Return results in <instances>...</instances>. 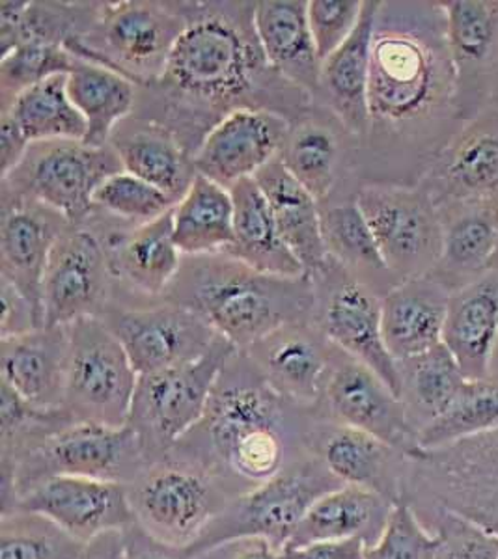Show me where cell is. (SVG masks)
Instances as JSON below:
<instances>
[{
	"label": "cell",
	"mask_w": 498,
	"mask_h": 559,
	"mask_svg": "<svg viewBox=\"0 0 498 559\" xmlns=\"http://www.w3.org/2000/svg\"><path fill=\"white\" fill-rule=\"evenodd\" d=\"M463 126L441 2L381 0L358 183L418 185Z\"/></svg>",
	"instance_id": "1"
},
{
	"label": "cell",
	"mask_w": 498,
	"mask_h": 559,
	"mask_svg": "<svg viewBox=\"0 0 498 559\" xmlns=\"http://www.w3.org/2000/svg\"><path fill=\"white\" fill-rule=\"evenodd\" d=\"M181 10L186 28L159 81L139 88L134 118L168 129L194 157L237 110H269L294 121L312 107L305 90L269 64L256 34V2L181 0Z\"/></svg>",
	"instance_id": "2"
},
{
	"label": "cell",
	"mask_w": 498,
	"mask_h": 559,
	"mask_svg": "<svg viewBox=\"0 0 498 559\" xmlns=\"http://www.w3.org/2000/svg\"><path fill=\"white\" fill-rule=\"evenodd\" d=\"M313 418L271 390L244 350L218 376L204 416L174 448L215 472L239 496L278 476L308 453L305 437Z\"/></svg>",
	"instance_id": "3"
},
{
	"label": "cell",
	"mask_w": 498,
	"mask_h": 559,
	"mask_svg": "<svg viewBox=\"0 0 498 559\" xmlns=\"http://www.w3.org/2000/svg\"><path fill=\"white\" fill-rule=\"evenodd\" d=\"M163 300L183 306L237 350L295 321H312V278L258 273L228 254L183 258Z\"/></svg>",
	"instance_id": "4"
},
{
	"label": "cell",
	"mask_w": 498,
	"mask_h": 559,
	"mask_svg": "<svg viewBox=\"0 0 498 559\" xmlns=\"http://www.w3.org/2000/svg\"><path fill=\"white\" fill-rule=\"evenodd\" d=\"M146 466L141 440L129 426L70 424L52 432L17 461L0 464L2 513L45 479L90 477L128 485Z\"/></svg>",
	"instance_id": "5"
},
{
	"label": "cell",
	"mask_w": 498,
	"mask_h": 559,
	"mask_svg": "<svg viewBox=\"0 0 498 559\" xmlns=\"http://www.w3.org/2000/svg\"><path fill=\"white\" fill-rule=\"evenodd\" d=\"M183 28L181 0L102 2L92 28L66 45V51L144 88L165 73Z\"/></svg>",
	"instance_id": "6"
},
{
	"label": "cell",
	"mask_w": 498,
	"mask_h": 559,
	"mask_svg": "<svg viewBox=\"0 0 498 559\" xmlns=\"http://www.w3.org/2000/svg\"><path fill=\"white\" fill-rule=\"evenodd\" d=\"M126 489L137 526L183 550L192 547L236 498L211 468L174 453L146 463Z\"/></svg>",
	"instance_id": "7"
},
{
	"label": "cell",
	"mask_w": 498,
	"mask_h": 559,
	"mask_svg": "<svg viewBox=\"0 0 498 559\" xmlns=\"http://www.w3.org/2000/svg\"><path fill=\"white\" fill-rule=\"evenodd\" d=\"M340 485L320 459L305 453L268 484L232 498L187 554L197 559L226 543L249 537H260L284 550L308 509Z\"/></svg>",
	"instance_id": "8"
},
{
	"label": "cell",
	"mask_w": 498,
	"mask_h": 559,
	"mask_svg": "<svg viewBox=\"0 0 498 559\" xmlns=\"http://www.w3.org/2000/svg\"><path fill=\"white\" fill-rule=\"evenodd\" d=\"M405 503L448 509L498 540V431L411 457Z\"/></svg>",
	"instance_id": "9"
},
{
	"label": "cell",
	"mask_w": 498,
	"mask_h": 559,
	"mask_svg": "<svg viewBox=\"0 0 498 559\" xmlns=\"http://www.w3.org/2000/svg\"><path fill=\"white\" fill-rule=\"evenodd\" d=\"M236 350L217 336L199 360L139 376L128 426L141 440L146 463L166 457L199 424L221 371Z\"/></svg>",
	"instance_id": "10"
},
{
	"label": "cell",
	"mask_w": 498,
	"mask_h": 559,
	"mask_svg": "<svg viewBox=\"0 0 498 559\" xmlns=\"http://www.w3.org/2000/svg\"><path fill=\"white\" fill-rule=\"evenodd\" d=\"M123 166L110 146L84 140L34 142L12 173L0 179L2 191L31 198L81 226L94 211L99 185Z\"/></svg>",
	"instance_id": "11"
},
{
	"label": "cell",
	"mask_w": 498,
	"mask_h": 559,
	"mask_svg": "<svg viewBox=\"0 0 498 559\" xmlns=\"http://www.w3.org/2000/svg\"><path fill=\"white\" fill-rule=\"evenodd\" d=\"M64 413L75 424L128 426L139 373L99 318L70 324Z\"/></svg>",
	"instance_id": "12"
},
{
	"label": "cell",
	"mask_w": 498,
	"mask_h": 559,
	"mask_svg": "<svg viewBox=\"0 0 498 559\" xmlns=\"http://www.w3.org/2000/svg\"><path fill=\"white\" fill-rule=\"evenodd\" d=\"M355 200L398 282L434 273L441 258V215L420 185L363 183Z\"/></svg>",
	"instance_id": "13"
},
{
	"label": "cell",
	"mask_w": 498,
	"mask_h": 559,
	"mask_svg": "<svg viewBox=\"0 0 498 559\" xmlns=\"http://www.w3.org/2000/svg\"><path fill=\"white\" fill-rule=\"evenodd\" d=\"M308 276L313 286L312 323L334 347L376 371L398 395L396 360L381 329V295L331 258Z\"/></svg>",
	"instance_id": "14"
},
{
	"label": "cell",
	"mask_w": 498,
	"mask_h": 559,
	"mask_svg": "<svg viewBox=\"0 0 498 559\" xmlns=\"http://www.w3.org/2000/svg\"><path fill=\"white\" fill-rule=\"evenodd\" d=\"M115 273L102 239L70 224L52 247L42 284L45 326H70L105 316L115 305Z\"/></svg>",
	"instance_id": "15"
},
{
	"label": "cell",
	"mask_w": 498,
	"mask_h": 559,
	"mask_svg": "<svg viewBox=\"0 0 498 559\" xmlns=\"http://www.w3.org/2000/svg\"><path fill=\"white\" fill-rule=\"evenodd\" d=\"M102 321L139 376L199 360L218 336L200 316L163 299L110 306Z\"/></svg>",
	"instance_id": "16"
},
{
	"label": "cell",
	"mask_w": 498,
	"mask_h": 559,
	"mask_svg": "<svg viewBox=\"0 0 498 559\" xmlns=\"http://www.w3.org/2000/svg\"><path fill=\"white\" fill-rule=\"evenodd\" d=\"M81 226H88L109 254L118 286L115 305L150 302L165 297L183 263V255L174 241L173 211L152 223L129 226L94 207L88 221Z\"/></svg>",
	"instance_id": "17"
},
{
	"label": "cell",
	"mask_w": 498,
	"mask_h": 559,
	"mask_svg": "<svg viewBox=\"0 0 498 559\" xmlns=\"http://www.w3.org/2000/svg\"><path fill=\"white\" fill-rule=\"evenodd\" d=\"M313 413L383 440L410 457L418 452V435L400 397L376 371L339 347L325 390Z\"/></svg>",
	"instance_id": "18"
},
{
	"label": "cell",
	"mask_w": 498,
	"mask_h": 559,
	"mask_svg": "<svg viewBox=\"0 0 498 559\" xmlns=\"http://www.w3.org/2000/svg\"><path fill=\"white\" fill-rule=\"evenodd\" d=\"M437 210H498V108L463 121L420 179Z\"/></svg>",
	"instance_id": "19"
},
{
	"label": "cell",
	"mask_w": 498,
	"mask_h": 559,
	"mask_svg": "<svg viewBox=\"0 0 498 559\" xmlns=\"http://www.w3.org/2000/svg\"><path fill=\"white\" fill-rule=\"evenodd\" d=\"M358 142L331 110L313 103L289 121L278 160L320 204L357 194Z\"/></svg>",
	"instance_id": "20"
},
{
	"label": "cell",
	"mask_w": 498,
	"mask_h": 559,
	"mask_svg": "<svg viewBox=\"0 0 498 559\" xmlns=\"http://www.w3.org/2000/svg\"><path fill=\"white\" fill-rule=\"evenodd\" d=\"M13 509L49 519L84 545L103 535L122 534L137 524L126 485L90 477L45 479L26 490L10 511Z\"/></svg>",
	"instance_id": "21"
},
{
	"label": "cell",
	"mask_w": 498,
	"mask_h": 559,
	"mask_svg": "<svg viewBox=\"0 0 498 559\" xmlns=\"http://www.w3.org/2000/svg\"><path fill=\"white\" fill-rule=\"evenodd\" d=\"M305 444L340 484L370 490L394 506L405 500L411 471L407 453L371 435L321 418L316 413Z\"/></svg>",
	"instance_id": "22"
},
{
	"label": "cell",
	"mask_w": 498,
	"mask_h": 559,
	"mask_svg": "<svg viewBox=\"0 0 498 559\" xmlns=\"http://www.w3.org/2000/svg\"><path fill=\"white\" fill-rule=\"evenodd\" d=\"M454 62L458 112L466 121L491 107L498 90V0H441Z\"/></svg>",
	"instance_id": "23"
},
{
	"label": "cell",
	"mask_w": 498,
	"mask_h": 559,
	"mask_svg": "<svg viewBox=\"0 0 498 559\" xmlns=\"http://www.w3.org/2000/svg\"><path fill=\"white\" fill-rule=\"evenodd\" d=\"M273 392L297 407H318L336 347L312 321H295L244 350Z\"/></svg>",
	"instance_id": "24"
},
{
	"label": "cell",
	"mask_w": 498,
	"mask_h": 559,
	"mask_svg": "<svg viewBox=\"0 0 498 559\" xmlns=\"http://www.w3.org/2000/svg\"><path fill=\"white\" fill-rule=\"evenodd\" d=\"M68 226V218L51 207L0 189V280L33 305L42 323L45 267Z\"/></svg>",
	"instance_id": "25"
},
{
	"label": "cell",
	"mask_w": 498,
	"mask_h": 559,
	"mask_svg": "<svg viewBox=\"0 0 498 559\" xmlns=\"http://www.w3.org/2000/svg\"><path fill=\"white\" fill-rule=\"evenodd\" d=\"M288 129L289 121L275 112L237 110L226 116L194 153L197 174L230 191L278 159Z\"/></svg>",
	"instance_id": "26"
},
{
	"label": "cell",
	"mask_w": 498,
	"mask_h": 559,
	"mask_svg": "<svg viewBox=\"0 0 498 559\" xmlns=\"http://www.w3.org/2000/svg\"><path fill=\"white\" fill-rule=\"evenodd\" d=\"M70 345V326H42L17 336L0 337L2 382L34 407L62 408Z\"/></svg>",
	"instance_id": "27"
},
{
	"label": "cell",
	"mask_w": 498,
	"mask_h": 559,
	"mask_svg": "<svg viewBox=\"0 0 498 559\" xmlns=\"http://www.w3.org/2000/svg\"><path fill=\"white\" fill-rule=\"evenodd\" d=\"M381 0H365L360 20L340 49L321 62L320 88L313 103L329 108L358 142L368 134V83L371 41Z\"/></svg>",
	"instance_id": "28"
},
{
	"label": "cell",
	"mask_w": 498,
	"mask_h": 559,
	"mask_svg": "<svg viewBox=\"0 0 498 559\" xmlns=\"http://www.w3.org/2000/svg\"><path fill=\"white\" fill-rule=\"evenodd\" d=\"M452 292L426 274L403 280L381 297V329L390 356L405 360L442 344Z\"/></svg>",
	"instance_id": "29"
},
{
	"label": "cell",
	"mask_w": 498,
	"mask_h": 559,
	"mask_svg": "<svg viewBox=\"0 0 498 559\" xmlns=\"http://www.w3.org/2000/svg\"><path fill=\"white\" fill-rule=\"evenodd\" d=\"M442 344L466 379L493 376V358L498 347V271H489L452 293Z\"/></svg>",
	"instance_id": "30"
},
{
	"label": "cell",
	"mask_w": 498,
	"mask_h": 559,
	"mask_svg": "<svg viewBox=\"0 0 498 559\" xmlns=\"http://www.w3.org/2000/svg\"><path fill=\"white\" fill-rule=\"evenodd\" d=\"M254 26L269 64L288 83L316 99L321 58L308 23L307 0L256 2Z\"/></svg>",
	"instance_id": "31"
},
{
	"label": "cell",
	"mask_w": 498,
	"mask_h": 559,
	"mask_svg": "<svg viewBox=\"0 0 498 559\" xmlns=\"http://www.w3.org/2000/svg\"><path fill=\"white\" fill-rule=\"evenodd\" d=\"M123 170L154 185L178 204L199 176L194 160L168 129L154 121L128 118L110 136Z\"/></svg>",
	"instance_id": "32"
},
{
	"label": "cell",
	"mask_w": 498,
	"mask_h": 559,
	"mask_svg": "<svg viewBox=\"0 0 498 559\" xmlns=\"http://www.w3.org/2000/svg\"><path fill=\"white\" fill-rule=\"evenodd\" d=\"M394 508V503L376 492L340 485L308 509L286 548L349 539L365 540L366 547H371L383 534Z\"/></svg>",
	"instance_id": "33"
},
{
	"label": "cell",
	"mask_w": 498,
	"mask_h": 559,
	"mask_svg": "<svg viewBox=\"0 0 498 559\" xmlns=\"http://www.w3.org/2000/svg\"><path fill=\"white\" fill-rule=\"evenodd\" d=\"M234 200V242L226 254L258 273L300 278L303 267L284 241L268 200L254 179H244L230 189Z\"/></svg>",
	"instance_id": "34"
},
{
	"label": "cell",
	"mask_w": 498,
	"mask_h": 559,
	"mask_svg": "<svg viewBox=\"0 0 498 559\" xmlns=\"http://www.w3.org/2000/svg\"><path fill=\"white\" fill-rule=\"evenodd\" d=\"M254 181L268 200L269 210L289 250L303 263L307 274L318 273L329 260L321 234L320 202L278 159L256 174Z\"/></svg>",
	"instance_id": "35"
},
{
	"label": "cell",
	"mask_w": 498,
	"mask_h": 559,
	"mask_svg": "<svg viewBox=\"0 0 498 559\" xmlns=\"http://www.w3.org/2000/svg\"><path fill=\"white\" fill-rule=\"evenodd\" d=\"M439 215L441 258L429 274L454 293L491 271L498 248V210L450 207Z\"/></svg>",
	"instance_id": "36"
},
{
	"label": "cell",
	"mask_w": 498,
	"mask_h": 559,
	"mask_svg": "<svg viewBox=\"0 0 498 559\" xmlns=\"http://www.w3.org/2000/svg\"><path fill=\"white\" fill-rule=\"evenodd\" d=\"M321 234L327 255L383 297L400 282L390 273L379 252L370 224L355 194L331 198L320 204Z\"/></svg>",
	"instance_id": "37"
},
{
	"label": "cell",
	"mask_w": 498,
	"mask_h": 559,
	"mask_svg": "<svg viewBox=\"0 0 498 559\" xmlns=\"http://www.w3.org/2000/svg\"><path fill=\"white\" fill-rule=\"evenodd\" d=\"M102 2H28L0 4V55L25 44L64 47L88 33Z\"/></svg>",
	"instance_id": "38"
},
{
	"label": "cell",
	"mask_w": 498,
	"mask_h": 559,
	"mask_svg": "<svg viewBox=\"0 0 498 559\" xmlns=\"http://www.w3.org/2000/svg\"><path fill=\"white\" fill-rule=\"evenodd\" d=\"M174 241L183 258L226 254L234 242V200L228 189L197 176L173 210Z\"/></svg>",
	"instance_id": "39"
},
{
	"label": "cell",
	"mask_w": 498,
	"mask_h": 559,
	"mask_svg": "<svg viewBox=\"0 0 498 559\" xmlns=\"http://www.w3.org/2000/svg\"><path fill=\"white\" fill-rule=\"evenodd\" d=\"M396 369L398 397L416 435L447 413L466 381L444 344L422 355L398 360Z\"/></svg>",
	"instance_id": "40"
},
{
	"label": "cell",
	"mask_w": 498,
	"mask_h": 559,
	"mask_svg": "<svg viewBox=\"0 0 498 559\" xmlns=\"http://www.w3.org/2000/svg\"><path fill=\"white\" fill-rule=\"evenodd\" d=\"M71 102L86 120L90 146H109L110 136L137 107L139 86L103 66L81 60L68 75Z\"/></svg>",
	"instance_id": "41"
},
{
	"label": "cell",
	"mask_w": 498,
	"mask_h": 559,
	"mask_svg": "<svg viewBox=\"0 0 498 559\" xmlns=\"http://www.w3.org/2000/svg\"><path fill=\"white\" fill-rule=\"evenodd\" d=\"M26 140H84L88 126L81 110L71 102L68 75H55L33 88L25 90L8 110Z\"/></svg>",
	"instance_id": "42"
},
{
	"label": "cell",
	"mask_w": 498,
	"mask_h": 559,
	"mask_svg": "<svg viewBox=\"0 0 498 559\" xmlns=\"http://www.w3.org/2000/svg\"><path fill=\"white\" fill-rule=\"evenodd\" d=\"M498 431V376L466 379L452 405L418 435V450H441Z\"/></svg>",
	"instance_id": "43"
},
{
	"label": "cell",
	"mask_w": 498,
	"mask_h": 559,
	"mask_svg": "<svg viewBox=\"0 0 498 559\" xmlns=\"http://www.w3.org/2000/svg\"><path fill=\"white\" fill-rule=\"evenodd\" d=\"M86 548L45 516L21 509L0 515V559H83Z\"/></svg>",
	"instance_id": "44"
},
{
	"label": "cell",
	"mask_w": 498,
	"mask_h": 559,
	"mask_svg": "<svg viewBox=\"0 0 498 559\" xmlns=\"http://www.w3.org/2000/svg\"><path fill=\"white\" fill-rule=\"evenodd\" d=\"M79 58L64 47L47 44H25L15 47L0 60V112L36 84L55 75H70Z\"/></svg>",
	"instance_id": "45"
},
{
	"label": "cell",
	"mask_w": 498,
	"mask_h": 559,
	"mask_svg": "<svg viewBox=\"0 0 498 559\" xmlns=\"http://www.w3.org/2000/svg\"><path fill=\"white\" fill-rule=\"evenodd\" d=\"M94 207L129 226H142L173 211L176 202L154 185L122 170L99 185Z\"/></svg>",
	"instance_id": "46"
},
{
	"label": "cell",
	"mask_w": 498,
	"mask_h": 559,
	"mask_svg": "<svg viewBox=\"0 0 498 559\" xmlns=\"http://www.w3.org/2000/svg\"><path fill=\"white\" fill-rule=\"evenodd\" d=\"M413 509L437 539L435 559H498V540L478 524L437 506Z\"/></svg>",
	"instance_id": "47"
},
{
	"label": "cell",
	"mask_w": 498,
	"mask_h": 559,
	"mask_svg": "<svg viewBox=\"0 0 498 559\" xmlns=\"http://www.w3.org/2000/svg\"><path fill=\"white\" fill-rule=\"evenodd\" d=\"M437 539L410 503L392 509L383 534L366 548L365 559H435Z\"/></svg>",
	"instance_id": "48"
},
{
	"label": "cell",
	"mask_w": 498,
	"mask_h": 559,
	"mask_svg": "<svg viewBox=\"0 0 498 559\" xmlns=\"http://www.w3.org/2000/svg\"><path fill=\"white\" fill-rule=\"evenodd\" d=\"M365 0H308V23L321 62L357 28Z\"/></svg>",
	"instance_id": "49"
},
{
	"label": "cell",
	"mask_w": 498,
	"mask_h": 559,
	"mask_svg": "<svg viewBox=\"0 0 498 559\" xmlns=\"http://www.w3.org/2000/svg\"><path fill=\"white\" fill-rule=\"evenodd\" d=\"M0 289H2L0 337L17 336L44 326L33 305L15 287L0 280Z\"/></svg>",
	"instance_id": "50"
},
{
	"label": "cell",
	"mask_w": 498,
	"mask_h": 559,
	"mask_svg": "<svg viewBox=\"0 0 498 559\" xmlns=\"http://www.w3.org/2000/svg\"><path fill=\"white\" fill-rule=\"evenodd\" d=\"M120 559H192L183 548L170 547L147 535L141 526H133L122 534Z\"/></svg>",
	"instance_id": "51"
},
{
	"label": "cell",
	"mask_w": 498,
	"mask_h": 559,
	"mask_svg": "<svg viewBox=\"0 0 498 559\" xmlns=\"http://www.w3.org/2000/svg\"><path fill=\"white\" fill-rule=\"evenodd\" d=\"M366 543L360 539L325 540L305 547L286 548V559H365Z\"/></svg>",
	"instance_id": "52"
},
{
	"label": "cell",
	"mask_w": 498,
	"mask_h": 559,
	"mask_svg": "<svg viewBox=\"0 0 498 559\" xmlns=\"http://www.w3.org/2000/svg\"><path fill=\"white\" fill-rule=\"evenodd\" d=\"M31 147V142L26 140L21 131L17 121L13 120L12 115L0 112V178H4L12 173L15 166L20 165L26 152Z\"/></svg>",
	"instance_id": "53"
},
{
	"label": "cell",
	"mask_w": 498,
	"mask_h": 559,
	"mask_svg": "<svg viewBox=\"0 0 498 559\" xmlns=\"http://www.w3.org/2000/svg\"><path fill=\"white\" fill-rule=\"evenodd\" d=\"M211 554H215L218 559H286L282 548L275 547L269 540L260 539V537L232 540L223 547L211 550ZM200 558L211 559V556H200Z\"/></svg>",
	"instance_id": "54"
},
{
	"label": "cell",
	"mask_w": 498,
	"mask_h": 559,
	"mask_svg": "<svg viewBox=\"0 0 498 559\" xmlns=\"http://www.w3.org/2000/svg\"><path fill=\"white\" fill-rule=\"evenodd\" d=\"M123 534V532H122ZM122 534H107L90 543L83 559H120Z\"/></svg>",
	"instance_id": "55"
},
{
	"label": "cell",
	"mask_w": 498,
	"mask_h": 559,
	"mask_svg": "<svg viewBox=\"0 0 498 559\" xmlns=\"http://www.w3.org/2000/svg\"><path fill=\"white\" fill-rule=\"evenodd\" d=\"M491 271H498V248L497 254H495V258H493Z\"/></svg>",
	"instance_id": "56"
},
{
	"label": "cell",
	"mask_w": 498,
	"mask_h": 559,
	"mask_svg": "<svg viewBox=\"0 0 498 559\" xmlns=\"http://www.w3.org/2000/svg\"><path fill=\"white\" fill-rule=\"evenodd\" d=\"M491 107L498 108V90H497V94H495V96H493Z\"/></svg>",
	"instance_id": "57"
}]
</instances>
